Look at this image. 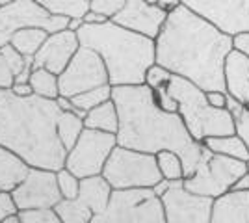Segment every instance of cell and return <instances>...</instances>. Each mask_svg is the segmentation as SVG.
<instances>
[{
    "mask_svg": "<svg viewBox=\"0 0 249 223\" xmlns=\"http://www.w3.org/2000/svg\"><path fill=\"white\" fill-rule=\"evenodd\" d=\"M155 41L156 64L205 91H227L223 69L234 37L182 4L167 15Z\"/></svg>",
    "mask_w": 249,
    "mask_h": 223,
    "instance_id": "1",
    "label": "cell"
},
{
    "mask_svg": "<svg viewBox=\"0 0 249 223\" xmlns=\"http://www.w3.org/2000/svg\"><path fill=\"white\" fill-rule=\"evenodd\" d=\"M112 99L119 112L117 145L151 154L175 151L184 164V179L194 175L205 145L192 138L178 112L158 106L147 84L112 86Z\"/></svg>",
    "mask_w": 249,
    "mask_h": 223,
    "instance_id": "2",
    "label": "cell"
},
{
    "mask_svg": "<svg viewBox=\"0 0 249 223\" xmlns=\"http://www.w3.org/2000/svg\"><path fill=\"white\" fill-rule=\"evenodd\" d=\"M62 112L54 99L19 97L11 89H0V145L21 156L30 168L62 170L67 156L58 138Z\"/></svg>",
    "mask_w": 249,
    "mask_h": 223,
    "instance_id": "3",
    "label": "cell"
},
{
    "mask_svg": "<svg viewBox=\"0 0 249 223\" xmlns=\"http://www.w3.org/2000/svg\"><path fill=\"white\" fill-rule=\"evenodd\" d=\"M80 45L93 49L103 58L112 86L145 84V73L156 64V41L114 21L84 24L78 30Z\"/></svg>",
    "mask_w": 249,
    "mask_h": 223,
    "instance_id": "4",
    "label": "cell"
},
{
    "mask_svg": "<svg viewBox=\"0 0 249 223\" xmlns=\"http://www.w3.org/2000/svg\"><path fill=\"white\" fill-rule=\"evenodd\" d=\"M167 91L178 103V114L196 141L203 143L212 136L236 134L234 116L227 108L212 106L207 99V91L190 82L188 78L173 74Z\"/></svg>",
    "mask_w": 249,
    "mask_h": 223,
    "instance_id": "5",
    "label": "cell"
},
{
    "mask_svg": "<svg viewBox=\"0 0 249 223\" xmlns=\"http://www.w3.org/2000/svg\"><path fill=\"white\" fill-rule=\"evenodd\" d=\"M103 177L114 190L153 188L164 179L158 168L156 154L121 145L112 151L103 170Z\"/></svg>",
    "mask_w": 249,
    "mask_h": 223,
    "instance_id": "6",
    "label": "cell"
},
{
    "mask_svg": "<svg viewBox=\"0 0 249 223\" xmlns=\"http://www.w3.org/2000/svg\"><path fill=\"white\" fill-rule=\"evenodd\" d=\"M91 223H166L162 197L153 188L114 190L108 206Z\"/></svg>",
    "mask_w": 249,
    "mask_h": 223,
    "instance_id": "7",
    "label": "cell"
},
{
    "mask_svg": "<svg viewBox=\"0 0 249 223\" xmlns=\"http://www.w3.org/2000/svg\"><path fill=\"white\" fill-rule=\"evenodd\" d=\"M246 171H249L248 162L225 156V154L210 151L208 147H203L197 170L194 171L192 177L184 179V186L194 193L216 199L219 195L232 190L234 182L238 181Z\"/></svg>",
    "mask_w": 249,
    "mask_h": 223,
    "instance_id": "8",
    "label": "cell"
},
{
    "mask_svg": "<svg viewBox=\"0 0 249 223\" xmlns=\"http://www.w3.org/2000/svg\"><path fill=\"white\" fill-rule=\"evenodd\" d=\"M67 26L69 17L52 15L36 0H15L8 6H0V47L8 45L11 35L22 28H41L54 34Z\"/></svg>",
    "mask_w": 249,
    "mask_h": 223,
    "instance_id": "9",
    "label": "cell"
},
{
    "mask_svg": "<svg viewBox=\"0 0 249 223\" xmlns=\"http://www.w3.org/2000/svg\"><path fill=\"white\" fill-rule=\"evenodd\" d=\"M117 147V136L103 130L84 128L78 141L71 151H67L65 168L78 179L103 175L106 162L112 151Z\"/></svg>",
    "mask_w": 249,
    "mask_h": 223,
    "instance_id": "10",
    "label": "cell"
},
{
    "mask_svg": "<svg viewBox=\"0 0 249 223\" xmlns=\"http://www.w3.org/2000/svg\"><path fill=\"white\" fill-rule=\"evenodd\" d=\"M58 80H60L62 97H74L99 86L110 84L108 69L104 65L103 58L93 49L84 45H80V49L65 67V71L58 74Z\"/></svg>",
    "mask_w": 249,
    "mask_h": 223,
    "instance_id": "11",
    "label": "cell"
},
{
    "mask_svg": "<svg viewBox=\"0 0 249 223\" xmlns=\"http://www.w3.org/2000/svg\"><path fill=\"white\" fill-rule=\"evenodd\" d=\"M166 223H210L214 199L190 191L182 181H171L162 195Z\"/></svg>",
    "mask_w": 249,
    "mask_h": 223,
    "instance_id": "12",
    "label": "cell"
},
{
    "mask_svg": "<svg viewBox=\"0 0 249 223\" xmlns=\"http://www.w3.org/2000/svg\"><path fill=\"white\" fill-rule=\"evenodd\" d=\"M182 4L231 37L249 32V0H182Z\"/></svg>",
    "mask_w": 249,
    "mask_h": 223,
    "instance_id": "13",
    "label": "cell"
},
{
    "mask_svg": "<svg viewBox=\"0 0 249 223\" xmlns=\"http://www.w3.org/2000/svg\"><path fill=\"white\" fill-rule=\"evenodd\" d=\"M11 193L19 210L54 208L63 199L58 186L56 171L43 170V168H30L21 184Z\"/></svg>",
    "mask_w": 249,
    "mask_h": 223,
    "instance_id": "14",
    "label": "cell"
},
{
    "mask_svg": "<svg viewBox=\"0 0 249 223\" xmlns=\"http://www.w3.org/2000/svg\"><path fill=\"white\" fill-rule=\"evenodd\" d=\"M167 15L169 13L162 10L158 4H151L147 0H126L123 10L110 21L117 22L126 30L156 39L166 24Z\"/></svg>",
    "mask_w": 249,
    "mask_h": 223,
    "instance_id": "15",
    "label": "cell"
},
{
    "mask_svg": "<svg viewBox=\"0 0 249 223\" xmlns=\"http://www.w3.org/2000/svg\"><path fill=\"white\" fill-rule=\"evenodd\" d=\"M80 49L78 34L65 28L60 32L49 34L39 52L34 56V67H45L54 74H62L76 51Z\"/></svg>",
    "mask_w": 249,
    "mask_h": 223,
    "instance_id": "16",
    "label": "cell"
},
{
    "mask_svg": "<svg viewBox=\"0 0 249 223\" xmlns=\"http://www.w3.org/2000/svg\"><path fill=\"white\" fill-rule=\"evenodd\" d=\"M225 89L231 97L249 106V56L238 49H232L225 60Z\"/></svg>",
    "mask_w": 249,
    "mask_h": 223,
    "instance_id": "17",
    "label": "cell"
},
{
    "mask_svg": "<svg viewBox=\"0 0 249 223\" xmlns=\"http://www.w3.org/2000/svg\"><path fill=\"white\" fill-rule=\"evenodd\" d=\"M210 223H249V190H231L216 197Z\"/></svg>",
    "mask_w": 249,
    "mask_h": 223,
    "instance_id": "18",
    "label": "cell"
},
{
    "mask_svg": "<svg viewBox=\"0 0 249 223\" xmlns=\"http://www.w3.org/2000/svg\"><path fill=\"white\" fill-rule=\"evenodd\" d=\"M112 191H114V188L110 186V182L106 181L103 175H93V177L80 179L78 199L86 203L93 210V214H101L108 206Z\"/></svg>",
    "mask_w": 249,
    "mask_h": 223,
    "instance_id": "19",
    "label": "cell"
},
{
    "mask_svg": "<svg viewBox=\"0 0 249 223\" xmlns=\"http://www.w3.org/2000/svg\"><path fill=\"white\" fill-rule=\"evenodd\" d=\"M30 166L11 153L10 149L0 145V191H13L26 177Z\"/></svg>",
    "mask_w": 249,
    "mask_h": 223,
    "instance_id": "20",
    "label": "cell"
},
{
    "mask_svg": "<svg viewBox=\"0 0 249 223\" xmlns=\"http://www.w3.org/2000/svg\"><path fill=\"white\" fill-rule=\"evenodd\" d=\"M84 125H86V128L117 134V130H119V112H117L114 99H110L103 104L95 106L93 110H89L84 117Z\"/></svg>",
    "mask_w": 249,
    "mask_h": 223,
    "instance_id": "21",
    "label": "cell"
},
{
    "mask_svg": "<svg viewBox=\"0 0 249 223\" xmlns=\"http://www.w3.org/2000/svg\"><path fill=\"white\" fill-rule=\"evenodd\" d=\"M24 64H26V56L15 51L11 43L0 47V89H10L15 84Z\"/></svg>",
    "mask_w": 249,
    "mask_h": 223,
    "instance_id": "22",
    "label": "cell"
},
{
    "mask_svg": "<svg viewBox=\"0 0 249 223\" xmlns=\"http://www.w3.org/2000/svg\"><path fill=\"white\" fill-rule=\"evenodd\" d=\"M203 143H205V147H208L214 153L249 162V147L246 143V139L242 138L238 132L236 134H229V136H212V138L205 139Z\"/></svg>",
    "mask_w": 249,
    "mask_h": 223,
    "instance_id": "23",
    "label": "cell"
},
{
    "mask_svg": "<svg viewBox=\"0 0 249 223\" xmlns=\"http://www.w3.org/2000/svg\"><path fill=\"white\" fill-rule=\"evenodd\" d=\"M49 37L47 30L41 28H22L19 32L11 35L10 43L15 47V51H19L22 56H36L43 47L45 39Z\"/></svg>",
    "mask_w": 249,
    "mask_h": 223,
    "instance_id": "24",
    "label": "cell"
},
{
    "mask_svg": "<svg viewBox=\"0 0 249 223\" xmlns=\"http://www.w3.org/2000/svg\"><path fill=\"white\" fill-rule=\"evenodd\" d=\"M84 119L80 116H76L74 112H62L60 119H58V138L62 141V145L65 151H71L74 147V143L78 141L80 134L84 132Z\"/></svg>",
    "mask_w": 249,
    "mask_h": 223,
    "instance_id": "25",
    "label": "cell"
},
{
    "mask_svg": "<svg viewBox=\"0 0 249 223\" xmlns=\"http://www.w3.org/2000/svg\"><path fill=\"white\" fill-rule=\"evenodd\" d=\"M56 214L60 216L62 223H91L93 222V210L84 201L76 199H62L54 206Z\"/></svg>",
    "mask_w": 249,
    "mask_h": 223,
    "instance_id": "26",
    "label": "cell"
},
{
    "mask_svg": "<svg viewBox=\"0 0 249 223\" xmlns=\"http://www.w3.org/2000/svg\"><path fill=\"white\" fill-rule=\"evenodd\" d=\"M30 86L34 89V95L45 97V99H58L60 93V80L58 74L51 73L45 67H34L30 76Z\"/></svg>",
    "mask_w": 249,
    "mask_h": 223,
    "instance_id": "27",
    "label": "cell"
},
{
    "mask_svg": "<svg viewBox=\"0 0 249 223\" xmlns=\"http://www.w3.org/2000/svg\"><path fill=\"white\" fill-rule=\"evenodd\" d=\"M69 99H71L73 106L76 108V116H80L84 119L89 110H93L95 106L112 99V84L99 86V87H93L89 91H84V93H78V95L69 97Z\"/></svg>",
    "mask_w": 249,
    "mask_h": 223,
    "instance_id": "28",
    "label": "cell"
},
{
    "mask_svg": "<svg viewBox=\"0 0 249 223\" xmlns=\"http://www.w3.org/2000/svg\"><path fill=\"white\" fill-rule=\"evenodd\" d=\"M52 15L60 17H84L89 11V0H36Z\"/></svg>",
    "mask_w": 249,
    "mask_h": 223,
    "instance_id": "29",
    "label": "cell"
},
{
    "mask_svg": "<svg viewBox=\"0 0 249 223\" xmlns=\"http://www.w3.org/2000/svg\"><path fill=\"white\" fill-rule=\"evenodd\" d=\"M160 173L166 181H182L184 179V164L175 151H160L156 154Z\"/></svg>",
    "mask_w": 249,
    "mask_h": 223,
    "instance_id": "30",
    "label": "cell"
},
{
    "mask_svg": "<svg viewBox=\"0 0 249 223\" xmlns=\"http://www.w3.org/2000/svg\"><path fill=\"white\" fill-rule=\"evenodd\" d=\"M56 177H58V186H60L63 199H76L80 191V179L67 168L56 171Z\"/></svg>",
    "mask_w": 249,
    "mask_h": 223,
    "instance_id": "31",
    "label": "cell"
},
{
    "mask_svg": "<svg viewBox=\"0 0 249 223\" xmlns=\"http://www.w3.org/2000/svg\"><path fill=\"white\" fill-rule=\"evenodd\" d=\"M21 223H62L54 208H28L17 214Z\"/></svg>",
    "mask_w": 249,
    "mask_h": 223,
    "instance_id": "32",
    "label": "cell"
},
{
    "mask_svg": "<svg viewBox=\"0 0 249 223\" xmlns=\"http://www.w3.org/2000/svg\"><path fill=\"white\" fill-rule=\"evenodd\" d=\"M171 78H173V73H171L169 69H166L164 65H160V64H153L145 73V84L155 91V89H160V87L169 86Z\"/></svg>",
    "mask_w": 249,
    "mask_h": 223,
    "instance_id": "33",
    "label": "cell"
},
{
    "mask_svg": "<svg viewBox=\"0 0 249 223\" xmlns=\"http://www.w3.org/2000/svg\"><path fill=\"white\" fill-rule=\"evenodd\" d=\"M124 4H126V0H89V10L97 11L108 19H114L124 8Z\"/></svg>",
    "mask_w": 249,
    "mask_h": 223,
    "instance_id": "34",
    "label": "cell"
},
{
    "mask_svg": "<svg viewBox=\"0 0 249 223\" xmlns=\"http://www.w3.org/2000/svg\"><path fill=\"white\" fill-rule=\"evenodd\" d=\"M19 214V206L13 199L11 191H0V223L15 218Z\"/></svg>",
    "mask_w": 249,
    "mask_h": 223,
    "instance_id": "35",
    "label": "cell"
},
{
    "mask_svg": "<svg viewBox=\"0 0 249 223\" xmlns=\"http://www.w3.org/2000/svg\"><path fill=\"white\" fill-rule=\"evenodd\" d=\"M155 101L156 104L162 110H166V112H178V103L169 95L167 86L166 87H160V89H155Z\"/></svg>",
    "mask_w": 249,
    "mask_h": 223,
    "instance_id": "36",
    "label": "cell"
},
{
    "mask_svg": "<svg viewBox=\"0 0 249 223\" xmlns=\"http://www.w3.org/2000/svg\"><path fill=\"white\" fill-rule=\"evenodd\" d=\"M236 132L246 139V143H248V147H249V108L248 106L244 108V112L236 117ZM248 166H249V162H248Z\"/></svg>",
    "mask_w": 249,
    "mask_h": 223,
    "instance_id": "37",
    "label": "cell"
},
{
    "mask_svg": "<svg viewBox=\"0 0 249 223\" xmlns=\"http://www.w3.org/2000/svg\"><path fill=\"white\" fill-rule=\"evenodd\" d=\"M207 99L212 106L216 108L227 106V91H207Z\"/></svg>",
    "mask_w": 249,
    "mask_h": 223,
    "instance_id": "38",
    "label": "cell"
},
{
    "mask_svg": "<svg viewBox=\"0 0 249 223\" xmlns=\"http://www.w3.org/2000/svg\"><path fill=\"white\" fill-rule=\"evenodd\" d=\"M10 89L13 91V93H15V95H19V97H30V95H34V89H32L30 82H17V84L11 86Z\"/></svg>",
    "mask_w": 249,
    "mask_h": 223,
    "instance_id": "39",
    "label": "cell"
},
{
    "mask_svg": "<svg viewBox=\"0 0 249 223\" xmlns=\"http://www.w3.org/2000/svg\"><path fill=\"white\" fill-rule=\"evenodd\" d=\"M82 21H84V24H101V22H106V21H110V19L101 15V13H97V11L89 10L82 17Z\"/></svg>",
    "mask_w": 249,
    "mask_h": 223,
    "instance_id": "40",
    "label": "cell"
},
{
    "mask_svg": "<svg viewBox=\"0 0 249 223\" xmlns=\"http://www.w3.org/2000/svg\"><path fill=\"white\" fill-rule=\"evenodd\" d=\"M229 110V112H231V114H232V116H234V119H236V117L240 116V114H242V112H244V104H242V103H240V101H236V99H234V97H231L227 93V106H225Z\"/></svg>",
    "mask_w": 249,
    "mask_h": 223,
    "instance_id": "41",
    "label": "cell"
},
{
    "mask_svg": "<svg viewBox=\"0 0 249 223\" xmlns=\"http://www.w3.org/2000/svg\"><path fill=\"white\" fill-rule=\"evenodd\" d=\"M234 49H238L242 52H246L249 56V32L248 34H240L234 37Z\"/></svg>",
    "mask_w": 249,
    "mask_h": 223,
    "instance_id": "42",
    "label": "cell"
},
{
    "mask_svg": "<svg viewBox=\"0 0 249 223\" xmlns=\"http://www.w3.org/2000/svg\"><path fill=\"white\" fill-rule=\"evenodd\" d=\"M156 4H158L164 11L171 13V11H175L178 6H182V0H158Z\"/></svg>",
    "mask_w": 249,
    "mask_h": 223,
    "instance_id": "43",
    "label": "cell"
},
{
    "mask_svg": "<svg viewBox=\"0 0 249 223\" xmlns=\"http://www.w3.org/2000/svg\"><path fill=\"white\" fill-rule=\"evenodd\" d=\"M232 190H240V191H248L249 190V171H246V173L240 177L238 181L234 182Z\"/></svg>",
    "mask_w": 249,
    "mask_h": 223,
    "instance_id": "44",
    "label": "cell"
},
{
    "mask_svg": "<svg viewBox=\"0 0 249 223\" xmlns=\"http://www.w3.org/2000/svg\"><path fill=\"white\" fill-rule=\"evenodd\" d=\"M169 184H171V181H166V179H162V181L158 182L156 186H153V190H155V193L158 195V197H162L164 193L167 191V188H169Z\"/></svg>",
    "mask_w": 249,
    "mask_h": 223,
    "instance_id": "45",
    "label": "cell"
},
{
    "mask_svg": "<svg viewBox=\"0 0 249 223\" xmlns=\"http://www.w3.org/2000/svg\"><path fill=\"white\" fill-rule=\"evenodd\" d=\"M84 26V21H82V17H73V19H69V30H73V32H78L80 28Z\"/></svg>",
    "mask_w": 249,
    "mask_h": 223,
    "instance_id": "46",
    "label": "cell"
},
{
    "mask_svg": "<svg viewBox=\"0 0 249 223\" xmlns=\"http://www.w3.org/2000/svg\"><path fill=\"white\" fill-rule=\"evenodd\" d=\"M2 223H21V222H19V218L15 216V218H10V220H6V222H2Z\"/></svg>",
    "mask_w": 249,
    "mask_h": 223,
    "instance_id": "47",
    "label": "cell"
},
{
    "mask_svg": "<svg viewBox=\"0 0 249 223\" xmlns=\"http://www.w3.org/2000/svg\"><path fill=\"white\" fill-rule=\"evenodd\" d=\"M11 2H15V0H0V6H8Z\"/></svg>",
    "mask_w": 249,
    "mask_h": 223,
    "instance_id": "48",
    "label": "cell"
},
{
    "mask_svg": "<svg viewBox=\"0 0 249 223\" xmlns=\"http://www.w3.org/2000/svg\"><path fill=\"white\" fill-rule=\"evenodd\" d=\"M147 2H151V4H156V2H158V0H147Z\"/></svg>",
    "mask_w": 249,
    "mask_h": 223,
    "instance_id": "49",
    "label": "cell"
},
{
    "mask_svg": "<svg viewBox=\"0 0 249 223\" xmlns=\"http://www.w3.org/2000/svg\"><path fill=\"white\" fill-rule=\"evenodd\" d=\"M248 108H249V106H248Z\"/></svg>",
    "mask_w": 249,
    "mask_h": 223,
    "instance_id": "50",
    "label": "cell"
}]
</instances>
